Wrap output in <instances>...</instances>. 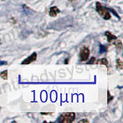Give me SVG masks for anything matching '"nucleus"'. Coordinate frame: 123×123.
<instances>
[{
  "label": "nucleus",
  "instance_id": "39448f33",
  "mask_svg": "<svg viewBox=\"0 0 123 123\" xmlns=\"http://www.w3.org/2000/svg\"><path fill=\"white\" fill-rule=\"evenodd\" d=\"M59 12H60V10L58 9L57 6H52V7L50 8L49 14L51 17H55Z\"/></svg>",
  "mask_w": 123,
  "mask_h": 123
},
{
  "label": "nucleus",
  "instance_id": "1a4fd4ad",
  "mask_svg": "<svg viewBox=\"0 0 123 123\" xmlns=\"http://www.w3.org/2000/svg\"><path fill=\"white\" fill-rule=\"evenodd\" d=\"M105 52H106V47L105 45H103L102 44L99 45V53L100 54H102Z\"/></svg>",
  "mask_w": 123,
  "mask_h": 123
},
{
  "label": "nucleus",
  "instance_id": "f257e3e1",
  "mask_svg": "<svg viewBox=\"0 0 123 123\" xmlns=\"http://www.w3.org/2000/svg\"><path fill=\"white\" fill-rule=\"evenodd\" d=\"M96 11L98 12V13L101 15V16L105 19V20H109L111 18V14L109 12V9L105 8V6H102V3L96 2Z\"/></svg>",
  "mask_w": 123,
  "mask_h": 123
},
{
  "label": "nucleus",
  "instance_id": "4468645a",
  "mask_svg": "<svg viewBox=\"0 0 123 123\" xmlns=\"http://www.w3.org/2000/svg\"><path fill=\"white\" fill-rule=\"evenodd\" d=\"M7 65V62H6V61H0V66H1V65Z\"/></svg>",
  "mask_w": 123,
  "mask_h": 123
},
{
  "label": "nucleus",
  "instance_id": "9b49d317",
  "mask_svg": "<svg viewBox=\"0 0 123 123\" xmlns=\"http://www.w3.org/2000/svg\"><path fill=\"white\" fill-rule=\"evenodd\" d=\"M115 45H116L117 48H118L119 49H122V41L121 40H117L116 42H115Z\"/></svg>",
  "mask_w": 123,
  "mask_h": 123
},
{
  "label": "nucleus",
  "instance_id": "ddd939ff",
  "mask_svg": "<svg viewBox=\"0 0 123 123\" xmlns=\"http://www.w3.org/2000/svg\"><path fill=\"white\" fill-rule=\"evenodd\" d=\"M95 57H92V59H90V61L87 62V64L88 65H91V64H95Z\"/></svg>",
  "mask_w": 123,
  "mask_h": 123
},
{
  "label": "nucleus",
  "instance_id": "7ed1b4c3",
  "mask_svg": "<svg viewBox=\"0 0 123 123\" xmlns=\"http://www.w3.org/2000/svg\"><path fill=\"white\" fill-rule=\"evenodd\" d=\"M89 54H90V51L88 48L87 47H83L82 49L80 52V54H79V56H80V59L82 62H84V61H86L88 57H89Z\"/></svg>",
  "mask_w": 123,
  "mask_h": 123
},
{
  "label": "nucleus",
  "instance_id": "6e6552de",
  "mask_svg": "<svg viewBox=\"0 0 123 123\" xmlns=\"http://www.w3.org/2000/svg\"><path fill=\"white\" fill-rule=\"evenodd\" d=\"M0 76H1V78L3 79L4 80H7L8 79V71L7 70H5L1 72V74H0Z\"/></svg>",
  "mask_w": 123,
  "mask_h": 123
},
{
  "label": "nucleus",
  "instance_id": "f03ea898",
  "mask_svg": "<svg viewBox=\"0 0 123 123\" xmlns=\"http://www.w3.org/2000/svg\"><path fill=\"white\" fill-rule=\"evenodd\" d=\"M75 114L74 112L62 113L58 118V122L62 123H71L75 120Z\"/></svg>",
  "mask_w": 123,
  "mask_h": 123
},
{
  "label": "nucleus",
  "instance_id": "dca6fc26",
  "mask_svg": "<svg viewBox=\"0 0 123 123\" xmlns=\"http://www.w3.org/2000/svg\"><path fill=\"white\" fill-rule=\"evenodd\" d=\"M65 64H67V63H68V60H67V59H66V60H65Z\"/></svg>",
  "mask_w": 123,
  "mask_h": 123
},
{
  "label": "nucleus",
  "instance_id": "2eb2a0df",
  "mask_svg": "<svg viewBox=\"0 0 123 123\" xmlns=\"http://www.w3.org/2000/svg\"><path fill=\"white\" fill-rule=\"evenodd\" d=\"M82 122H88V120H87V119H83V120H80L79 122V123H82Z\"/></svg>",
  "mask_w": 123,
  "mask_h": 123
},
{
  "label": "nucleus",
  "instance_id": "0eeeda50",
  "mask_svg": "<svg viewBox=\"0 0 123 123\" xmlns=\"http://www.w3.org/2000/svg\"><path fill=\"white\" fill-rule=\"evenodd\" d=\"M95 64H99V65H107L108 63H109V62H108V60L106 59H105V58H102V59H100L97 61L95 62Z\"/></svg>",
  "mask_w": 123,
  "mask_h": 123
},
{
  "label": "nucleus",
  "instance_id": "f3484780",
  "mask_svg": "<svg viewBox=\"0 0 123 123\" xmlns=\"http://www.w3.org/2000/svg\"><path fill=\"white\" fill-rule=\"evenodd\" d=\"M68 1H69V2H73V1H75V0H68Z\"/></svg>",
  "mask_w": 123,
  "mask_h": 123
},
{
  "label": "nucleus",
  "instance_id": "20e7f679",
  "mask_svg": "<svg viewBox=\"0 0 123 123\" xmlns=\"http://www.w3.org/2000/svg\"><path fill=\"white\" fill-rule=\"evenodd\" d=\"M36 59H37V53L33 52L32 55H29L28 58H26L25 60H23L21 64L22 65H29V64L32 63V62H33L36 61Z\"/></svg>",
  "mask_w": 123,
  "mask_h": 123
},
{
  "label": "nucleus",
  "instance_id": "9d476101",
  "mask_svg": "<svg viewBox=\"0 0 123 123\" xmlns=\"http://www.w3.org/2000/svg\"><path fill=\"white\" fill-rule=\"evenodd\" d=\"M117 68H119V69H122V67H123V65H122V62L120 59H117Z\"/></svg>",
  "mask_w": 123,
  "mask_h": 123
},
{
  "label": "nucleus",
  "instance_id": "423d86ee",
  "mask_svg": "<svg viewBox=\"0 0 123 123\" xmlns=\"http://www.w3.org/2000/svg\"><path fill=\"white\" fill-rule=\"evenodd\" d=\"M105 36L107 37V41L109 42H112L113 40H116L117 39V37L115 36H114L113 34H111L110 32H105Z\"/></svg>",
  "mask_w": 123,
  "mask_h": 123
},
{
  "label": "nucleus",
  "instance_id": "f8f14e48",
  "mask_svg": "<svg viewBox=\"0 0 123 123\" xmlns=\"http://www.w3.org/2000/svg\"><path fill=\"white\" fill-rule=\"evenodd\" d=\"M112 96H111L110 95V92H109V91H108V101H107V103H109L110 102V101L111 99H112Z\"/></svg>",
  "mask_w": 123,
  "mask_h": 123
}]
</instances>
